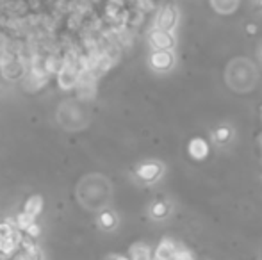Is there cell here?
Returning <instances> with one entry per match:
<instances>
[{"label": "cell", "mask_w": 262, "mask_h": 260, "mask_svg": "<svg viewBox=\"0 0 262 260\" xmlns=\"http://www.w3.org/2000/svg\"><path fill=\"white\" fill-rule=\"evenodd\" d=\"M225 80L230 89L237 91V93H246V91L253 89L258 80L257 64L246 57H237L227 66Z\"/></svg>", "instance_id": "cell-1"}, {"label": "cell", "mask_w": 262, "mask_h": 260, "mask_svg": "<svg viewBox=\"0 0 262 260\" xmlns=\"http://www.w3.org/2000/svg\"><path fill=\"white\" fill-rule=\"evenodd\" d=\"M175 23H177V11H175V8H164L159 13V18H157V29L170 32L175 27Z\"/></svg>", "instance_id": "cell-2"}, {"label": "cell", "mask_w": 262, "mask_h": 260, "mask_svg": "<svg viewBox=\"0 0 262 260\" xmlns=\"http://www.w3.org/2000/svg\"><path fill=\"white\" fill-rule=\"evenodd\" d=\"M177 249H179V246L175 244L171 239H163L159 242V246H157L153 260H171L175 253H177Z\"/></svg>", "instance_id": "cell-3"}, {"label": "cell", "mask_w": 262, "mask_h": 260, "mask_svg": "<svg viewBox=\"0 0 262 260\" xmlns=\"http://www.w3.org/2000/svg\"><path fill=\"white\" fill-rule=\"evenodd\" d=\"M161 171H163L161 164H157V162H146V164L137 168V177L144 182H153L159 178Z\"/></svg>", "instance_id": "cell-4"}, {"label": "cell", "mask_w": 262, "mask_h": 260, "mask_svg": "<svg viewBox=\"0 0 262 260\" xmlns=\"http://www.w3.org/2000/svg\"><path fill=\"white\" fill-rule=\"evenodd\" d=\"M150 39H152V45L155 46L157 50H170L175 43L173 36H171L170 32H166V30H159V29L153 30L152 36H150Z\"/></svg>", "instance_id": "cell-5"}, {"label": "cell", "mask_w": 262, "mask_h": 260, "mask_svg": "<svg viewBox=\"0 0 262 260\" xmlns=\"http://www.w3.org/2000/svg\"><path fill=\"white\" fill-rule=\"evenodd\" d=\"M173 64V56L170 50H157L152 56V66L157 70H166Z\"/></svg>", "instance_id": "cell-6"}, {"label": "cell", "mask_w": 262, "mask_h": 260, "mask_svg": "<svg viewBox=\"0 0 262 260\" xmlns=\"http://www.w3.org/2000/svg\"><path fill=\"white\" fill-rule=\"evenodd\" d=\"M207 153H209V146H207V143L201 137H194L189 143V155L193 159L201 161V159L207 157Z\"/></svg>", "instance_id": "cell-7"}, {"label": "cell", "mask_w": 262, "mask_h": 260, "mask_svg": "<svg viewBox=\"0 0 262 260\" xmlns=\"http://www.w3.org/2000/svg\"><path fill=\"white\" fill-rule=\"evenodd\" d=\"M211 6L220 15H232L239 8V0H211Z\"/></svg>", "instance_id": "cell-8"}, {"label": "cell", "mask_w": 262, "mask_h": 260, "mask_svg": "<svg viewBox=\"0 0 262 260\" xmlns=\"http://www.w3.org/2000/svg\"><path fill=\"white\" fill-rule=\"evenodd\" d=\"M2 72H4V75L8 79H18L23 73V66L16 59H8L4 63V66H2Z\"/></svg>", "instance_id": "cell-9"}, {"label": "cell", "mask_w": 262, "mask_h": 260, "mask_svg": "<svg viewBox=\"0 0 262 260\" xmlns=\"http://www.w3.org/2000/svg\"><path fill=\"white\" fill-rule=\"evenodd\" d=\"M130 260H152V251L146 244H134L130 248Z\"/></svg>", "instance_id": "cell-10"}, {"label": "cell", "mask_w": 262, "mask_h": 260, "mask_svg": "<svg viewBox=\"0 0 262 260\" xmlns=\"http://www.w3.org/2000/svg\"><path fill=\"white\" fill-rule=\"evenodd\" d=\"M41 209H43L41 196H32V198H29V200L25 201V211L23 212H27V214H31L32 218H36V216L41 212Z\"/></svg>", "instance_id": "cell-11"}, {"label": "cell", "mask_w": 262, "mask_h": 260, "mask_svg": "<svg viewBox=\"0 0 262 260\" xmlns=\"http://www.w3.org/2000/svg\"><path fill=\"white\" fill-rule=\"evenodd\" d=\"M32 223H36L34 218H32L31 214H27V212H22V214H18V218H16V226H18L20 232H25Z\"/></svg>", "instance_id": "cell-12"}, {"label": "cell", "mask_w": 262, "mask_h": 260, "mask_svg": "<svg viewBox=\"0 0 262 260\" xmlns=\"http://www.w3.org/2000/svg\"><path fill=\"white\" fill-rule=\"evenodd\" d=\"M168 212H170V207H168V203H164V201H157V203H153V207H152V216H153L155 219L166 218Z\"/></svg>", "instance_id": "cell-13"}, {"label": "cell", "mask_w": 262, "mask_h": 260, "mask_svg": "<svg viewBox=\"0 0 262 260\" xmlns=\"http://www.w3.org/2000/svg\"><path fill=\"white\" fill-rule=\"evenodd\" d=\"M100 226L106 228V230L114 228V226H116V218H114V214H111V212H103V214L100 216Z\"/></svg>", "instance_id": "cell-14"}, {"label": "cell", "mask_w": 262, "mask_h": 260, "mask_svg": "<svg viewBox=\"0 0 262 260\" xmlns=\"http://www.w3.org/2000/svg\"><path fill=\"white\" fill-rule=\"evenodd\" d=\"M15 232V226H13L11 221L0 223V239H9Z\"/></svg>", "instance_id": "cell-15"}, {"label": "cell", "mask_w": 262, "mask_h": 260, "mask_svg": "<svg viewBox=\"0 0 262 260\" xmlns=\"http://www.w3.org/2000/svg\"><path fill=\"white\" fill-rule=\"evenodd\" d=\"M171 260H194V256L193 253L187 251V249H177V253H175Z\"/></svg>", "instance_id": "cell-16"}, {"label": "cell", "mask_w": 262, "mask_h": 260, "mask_svg": "<svg viewBox=\"0 0 262 260\" xmlns=\"http://www.w3.org/2000/svg\"><path fill=\"white\" fill-rule=\"evenodd\" d=\"M39 232H41V230H39V226L36 225V223H32V225L25 230V234H27V237L34 239V237H38V235H39Z\"/></svg>", "instance_id": "cell-17"}, {"label": "cell", "mask_w": 262, "mask_h": 260, "mask_svg": "<svg viewBox=\"0 0 262 260\" xmlns=\"http://www.w3.org/2000/svg\"><path fill=\"white\" fill-rule=\"evenodd\" d=\"M228 136H230V130H228V128H220V130H216L218 141H227Z\"/></svg>", "instance_id": "cell-18"}, {"label": "cell", "mask_w": 262, "mask_h": 260, "mask_svg": "<svg viewBox=\"0 0 262 260\" xmlns=\"http://www.w3.org/2000/svg\"><path fill=\"white\" fill-rule=\"evenodd\" d=\"M114 260H130V258H129V256H116Z\"/></svg>", "instance_id": "cell-19"}, {"label": "cell", "mask_w": 262, "mask_h": 260, "mask_svg": "<svg viewBox=\"0 0 262 260\" xmlns=\"http://www.w3.org/2000/svg\"><path fill=\"white\" fill-rule=\"evenodd\" d=\"M11 260H23V256H18V258H11Z\"/></svg>", "instance_id": "cell-20"}, {"label": "cell", "mask_w": 262, "mask_h": 260, "mask_svg": "<svg viewBox=\"0 0 262 260\" xmlns=\"http://www.w3.org/2000/svg\"><path fill=\"white\" fill-rule=\"evenodd\" d=\"M258 4H260V6H262V0H258Z\"/></svg>", "instance_id": "cell-21"}]
</instances>
